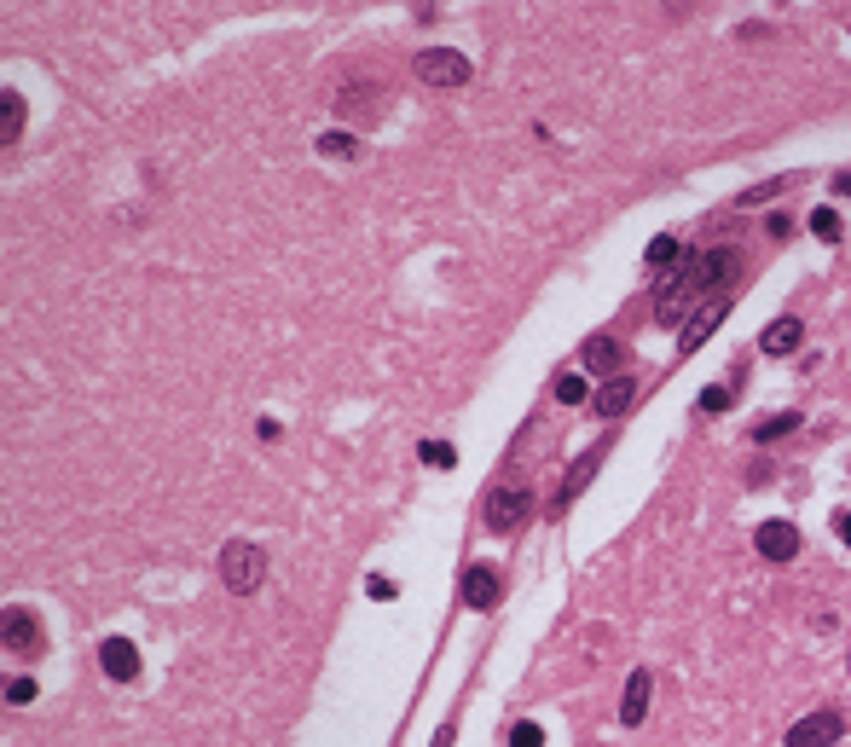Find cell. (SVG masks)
<instances>
[{
	"mask_svg": "<svg viewBox=\"0 0 851 747\" xmlns=\"http://www.w3.org/2000/svg\"><path fill=\"white\" fill-rule=\"evenodd\" d=\"M834 192H840V197L851 203V174H834Z\"/></svg>",
	"mask_w": 851,
	"mask_h": 747,
	"instance_id": "30",
	"label": "cell"
},
{
	"mask_svg": "<svg viewBox=\"0 0 851 747\" xmlns=\"http://www.w3.org/2000/svg\"><path fill=\"white\" fill-rule=\"evenodd\" d=\"M799 348H805V325H799L794 313H788V319H776V325H765V336H759V354H770V360L799 354Z\"/></svg>",
	"mask_w": 851,
	"mask_h": 747,
	"instance_id": "10",
	"label": "cell"
},
{
	"mask_svg": "<svg viewBox=\"0 0 851 747\" xmlns=\"http://www.w3.org/2000/svg\"><path fill=\"white\" fill-rule=\"evenodd\" d=\"M550 394H556V406H579V400H585V377H556Z\"/></svg>",
	"mask_w": 851,
	"mask_h": 747,
	"instance_id": "24",
	"label": "cell"
},
{
	"mask_svg": "<svg viewBox=\"0 0 851 747\" xmlns=\"http://www.w3.org/2000/svg\"><path fill=\"white\" fill-rule=\"evenodd\" d=\"M412 64H417V82H429V87H464L469 82V58L452 53V47H423Z\"/></svg>",
	"mask_w": 851,
	"mask_h": 747,
	"instance_id": "4",
	"label": "cell"
},
{
	"mask_svg": "<svg viewBox=\"0 0 851 747\" xmlns=\"http://www.w3.org/2000/svg\"><path fill=\"white\" fill-rule=\"evenodd\" d=\"M730 273H736V249H695V278H701L707 296H713Z\"/></svg>",
	"mask_w": 851,
	"mask_h": 747,
	"instance_id": "14",
	"label": "cell"
},
{
	"mask_svg": "<svg viewBox=\"0 0 851 747\" xmlns=\"http://www.w3.org/2000/svg\"><path fill=\"white\" fill-rule=\"evenodd\" d=\"M799 527L794 522H782V516H770V522H759V533H753V551L765 556V562H794L799 556Z\"/></svg>",
	"mask_w": 851,
	"mask_h": 747,
	"instance_id": "5",
	"label": "cell"
},
{
	"mask_svg": "<svg viewBox=\"0 0 851 747\" xmlns=\"http://www.w3.org/2000/svg\"><path fill=\"white\" fill-rule=\"evenodd\" d=\"M417 458H423L429 470H452V464H458V452H452L446 441H423V446H417Z\"/></svg>",
	"mask_w": 851,
	"mask_h": 747,
	"instance_id": "23",
	"label": "cell"
},
{
	"mask_svg": "<svg viewBox=\"0 0 851 747\" xmlns=\"http://www.w3.org/2000/svg\"><path fill=\"white\" fill-rule=\"evenodd\" d=\"M18 139H24V93L6 87L0 93V145H18Z\"/></svg>",
	"mask_w": 851,
	"mask_h": 747,
	"instance_id": "16",
	"label": "cell"
},
{
	"mask_svg": "<svg viewBox=\"0 0 851 747\" xmlns=\"http://www.w3.org/2000/svg\"><path fill=\"white\" fill-rule=\"evenodd\" d=\"M724 313H730V296H724V302H707L695 319H689V325H684V342H678V360H689V354H695V348H701V342H707V336L724 325Z\"/></svg>",
	"mask_w": 851,
	"mask_h": 747,
	"instance_id": "8",
	"label": "cell"
},
{
	"mask_svg": "<svg viewBox=\"0 0 851 747\" xmlns=\"http://www.w3.org/2000/svg\"><path fill=\"white\" fill-rule=\"evenodd\" d=\"M678 255H684V244H678L672 232H660L655 244H649V255H643V261H649V273H660V267H672Z\"/></svg>",
	"mask_w": 851,
	"mask_h": 747,
	"instance_id": "20",
	"label": "cell"
},
{
	"mask_svg": "<svg viewBox=\"0 0 851 747\" xmlns=\"http://www.w3.org/2000/svg\"><path fill=\"white\" fill-rule=\"evenodd\" d=\"M435 747H452V730H440V736H435Z\"/></svg>",
	"mask_w": 851,
	"mask_h": 747,
	"instance_id": "31",
	"label": "cell"
},
{
	"mask_svg": "<svg viewBox=\"0 0 851 747\" xmlns=\"http://www.w3.org/2000/svg\"><path fill=\"white\" fill-rule=\"evenodd\" d=\"M632 400H637L632 377H608V383L597 388V412H603V417H626V412H632Z\"/></svg>",
	"mask_w": 851,
	"mask_h": 747,
	"instance_id": "15",
	"label": "cell"
},
{
	"mask_svg": "<svg viewBox=\"0 0 851 747\" xmlns=\"http://www.w3.org/2000/svg\"><path fill=\"white\" fill-rule=\"evenodd\" d=\"M510 747H545V730H539L533 719H522L516 730H510Z\"/></svg>",
	"mask_w": 851,
	"mask_h": 747,
	"instance_id": "25",
	"label": "cell"
},
{
	"mask_svg": "<svg viewBox=\"0 0 851 747\" xmlns=\"http://www.w3.org/2000/svg\"><path fill=\"white\" fill-rule=\"evenodd\" d=\"M649 690H655V672H649V666H637L632 678H626V695H620V719H626V724L649 719Z\"/></svg>",
	"mask_w": 851,
	"mask_h": 747,
	"instance_id": "11",
	"label": "cell"
},
{
	"mask_svg": "<svg viewBox=\"0 0 851 747\" xmlns=\"http://www.w3.org/2000/svg\"><path fill=\"white\" fill-rule=\"evenodd\" d=\"M464 603L475 614H493V603H498V574L487 568V562H475L464 574Z\"/></svg>",
	"mask_w": 851,
	"mask_h": 747,
	"instance_id": "13",
	"label": "cell"
},
{
	"mask_svg": "<svg viewBox=\"0 0 851 747\" xmlns=\"http://www.w3.org/2000/svg\"><path fill=\"white\" fill-rule=\"evenodd\" d=\"M35 678H12V684H6V701H12V707H29V701H35Z\"/></svg>",
	"mask_w": 851,
	"mask_h": 747,
	"instance_id": "27",
	"label": "cell"
},
{
	"mask_svg": "<svg viewBox=\"0 0 851 747\" xmlns=\"http://www.w3.org/2000/svg\"><path fill=\"white\" fill-rule=\"evenodd\" d=\"M365 591H371L377 603H388V597H394V580H388V574H371V580H365Z\"/></svg>",
	"mask_w": 851,
	"mask_h": 747,
	"instance_id": "28",
	"label": "cell"
},
{
	"mask_svg": "<svg viewBox=\"0 0 851 747\" xmlns=\"http://www.w3.org/2000/svg\"><path fill=\"white\" fill-rule=\"evenodd\" d=\"M840 736H846V719L834 707H823V713H811V719H799L788 730V747H834Z\"/></svg>",
	"mask_w": 851,
	"mask_h": 747,
	"instance_id": "6",
	"label": "cell"
},
{
	"mask_svg": "<svg viewBox=\"0 0 851 747\" xmlns=\"http://www.w3.org/2000/svg\"><path fill=\"white\" fill-rule=\"evenodd\" d=\"M597 458H603V452H591V458H579L574 470H568V481H562V493H556V510H568V504H574V493L585 487V481H591V470H597Z\"/></svg>",
	"mask_w": 851,
	"mask_h": 747,
	"instance_id": "18",
	"label": "cell"
},
{
	"mask_svg": "<svg viewBox=\"0 0 851 747\" xmlns=\"http://www.w3.org/2000/svg\"><path fill=\"white\" fill-rule=\"evenodd\" d=\"M707 290H701V278H695V249H684L678 261H672V273L660 278V290H655V319L660 325H684L689 319V307L701 302Z\"/></svg>",
	"mask_w": 851,
	"mask_h": 747,
	"instance_id": "1",
	"label": "cell"
},
{
	"mask_svg": "<svg viewBox=\"0 0 851 747\" xmlns=\"http://www.w3.org/2000/svg\"><path fill=\"white\" fill-rule=\"evenodd\" d=\"M620 365H626L620 336H585V371L591 377H620Z\"/></svg>",
	"mask_w": 851,
	"mask_h": 747,
	"instance_id": "9",
	"label": "cell"
},
{
	"mask_svg": "<svg viewBox=\"0 0 851 747\" xmlns=\"http://www.w3.org/2000/svg\"><path fill=\"white\" fill-rule=\"evenodd\" d=\"M736 394H742L736 383H713V388H701V400H695V406H701V412H730V406H736Z\"/></svg>",
	"mask_w": 851,
	"mask_h": 747,
	"instance_id": "21",
	"label": "cell"
},
{
	"mask_svg": "<svg viewBox=\"0 0 851 747\" xmlns=\"http://www.w3.org/2000/svg\"><path fill=\"white\" fill-rule=\"evenodd\" d=\"M811 232L834 244V238H840V215H834V209H817V215H811Z\"/></svg>",
	"mask_w": 851,
	"mask_h": 747,
	"instance_id": "26",
	"label": "cell"
},
{
	"mask_svg": "<svg viewBox=\"0 0 851 747\" xmlns=\"http://www.w3.org/2000/svg\"><path fill=\"white\" fill-rule=\"evenodd\" d=\"M6 649H12V655H35V649H41V626H35V614L18 609V603L6 609Z\"/></svg>",
	"mask_w": 851,
	"mask_h": 747,
	"instance_id": "12",
	"label": "cell"
},
{
	"mask_svg": "<svg viewBox=\"0 0 851 747\" xmlns=\"http://www.w3.org/2000/svg\"><path fill=\"white\" fill-rule=\"evenodd\" d=\"M527 516H533V493H527L522 481H510V487H493V493H487V527H493V533H516Z\"/></svg>",
	"mask_w": 851,
	"mask_h": 747,
	"instance_id": "3",
	"label": "cell"
},
{
	"mask_svg": "<svg viewBox=\"0 0 851 747\" xmlns=\"http://www.w3.org/2000/svg\"><path fill=\"white\" fill-rule=\"evenodd\" d=\"M99 666H105V678H116V684H134L139 678V649L128 643V637H105V643H99Z\"/></svg>",
	"mask_w": 851,
	"mask_h": 747,
	"instance_id": "7",
	"label": "cell"
},
{
	"mask_svg": "<svg viewBox=\"0 0 851 747\" xmlns=\"http://www.w3.org/2000/svg\"><path fill=\"white\" fill-rule=\"evenodd\" d=\"M805 417L799 412H776V417H765V423H753V441H782V435H794Z\"/></svg>",
	"mask_w": 851,
	"mask_h": 747,
	"instance_id": "19",
	"label": "cell"
},
{
	"mask_svg": "<svg viewBox=\"0 0 851 747\" xmlns=\"http://www.w3.org/2000/svg\"><path fill=\"white\" fill-rule=\"evenodd\" d=\"M794 180H799V174H782V180H765V186H747V192H742V209H759V203H770L776 192H788Z\"/></svg>",
	"mask_w": 851,
	"mask_h": 747,
	"instance_id": "22",
	"label": "cell"
},
{
	"mask_svg": "<svg viewBox=\"0 0 851 747\" xmlns=\"http://www.w3.org/2000/svg\"><path fill=\"white\" fill-rule=\"evenodd\" d=\"M834 533H840V545H851V510H834Z\"/></svg>",
	"mask_w": 851,
	"mask_h": 747,
	"instance_id": "29",
	"label": "cell"
},
{
	"mask_svg": "<svg viewBox=\"0 0 851 747\" xmlns=\"http://www.w3.org/2000/svg\"><path fill=\"white\" fill-rule=\"evenodd\" d=\"M220 580H226L232 597L261 591V580H267V556H261V545H249V539H226V545H220Z\"/></svg>",
	"mask_w": 851,
	"mask_h": 747,
	"instance_id": "2",
	"label": "cell"
},
{
	"mask_svg": "<svg viewBox=\"0 0 851 747\" xmlns=\"http://www.w3.org/2000/svg\"><path fill=\"white\" fill-rule=\"evenodd\" d=\"M313 145H319V157H330V163H354V157H359V139H354V134H342V128L319 134Z\"/></svg>",
	"mask_w": 851,
	"mask_h": 747,
	"instance_id": "17",
	"label": "cell"
}]
</instances>
